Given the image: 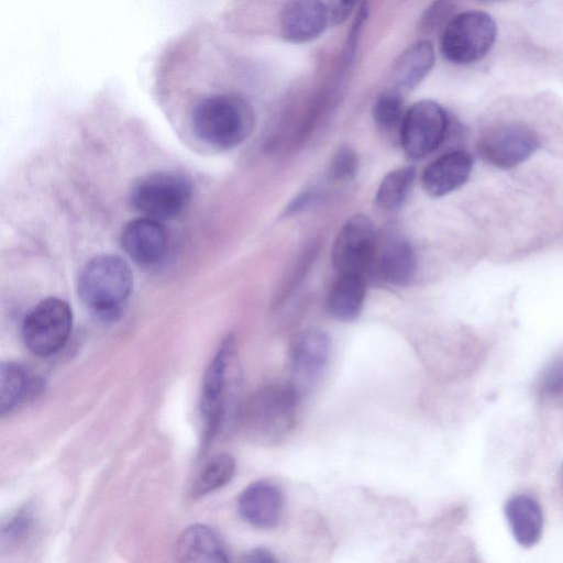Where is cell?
Here are the masks:
<instances>
[{"instance_id": "d6986e66", "label": "cell", "mask_w": 563, "mask_h": 563, "mask_svg": "<svg viewBox=\"0 0 563 563\" xmlns=\"http://www.w3.org/2000/svg\"><path fill=\"white\" fill-rule=\"evenodd\" d=\"M434 62L431 42L423 40L413 43L399 56L393 68V89L401 95L412 90L429 74Z\"/></svg>"}, {"instance_id": "d4e9b609", "label": "cell", "mask_w": 563, "mask_h": 563, "mask_svg": "<svg viewBox=\"0 0 563 563\" xmlns=\"http://www.w3.org/2000/svg\"><path fill=\"white\" fill-rule=\"evenodd\" d=\"M537 394L545 399L563 396V351L545 364L536 383Z\"/></svg>"}, {"instance_id": "6da1fadb", "label": "cell", "mask_w": 563, "mask_h": 563, "mask_svg": "<svg viewBox=\"0 0 563 563\" xmlns=\"http://www.w3.org/2000/svg\"><path fill=\"white\" fill-rule=\"evenodd\" d=\"M241 372L236 342L227 335L218 347L203 377L200 412L203 422L202 450L239 419L242 406Z\"/></svg>"}, {"instance_id": "277c9868", "label": "cell", "mask_w": 563, "mask_h": 563, "mask_svg": "<svg viewBox=\"0 0 563 563\" xmlns=\"http://www.w3.org/2000/svg\"><path fill=\"white\" fill-rule=\"evenodd\" d=\"M130 266L117 255H99L81 268L77 289L87 309L101 320H115L131 295Z\"/></svg>"}, {"instance_id": "f1b7e54d", "label": "cell", "mask_w": 563, "mask_h": 563, "mask_svg": "<svg viewBox=\"0 0 563 563\" xmlns=\"http://www.w3.org/2000/svg\"><path fill=\"white\" fill-rule=\"evenodd\" d=\"M242 561L253 563H272L276 562L273 553L264 548H255L246 552Z\"/></svg>"}, {"instance_id": "7402d4cb", "label": "cell", "mask_w": 563, "mask_h": 563, "mask_svg": "<svg viewBox=\"0 0 563 563\" xmlns=\"http://www.w3.org/2000/svg\"><path fill=\"white\" fill-rule=\"evenodd\" d=\"M235 460L229 453L212 456L197 476L191 496L199 498L225 486L234 476Z\"/></svg>"}, {"instance_id": "5bb4252c", "label": "cell", "mask_w": 563, "mask_h": 563, "mask_svg": "<svg viewBox=\"0 0 563 563\" xmlns=\"http://www.w3.org/2000/svg\"><path fill=\"white\" fill-rule=\"evenodd\" d=\"M121 244L134 262L141 265H152L164 257L168 238L161 220L142 217L130 221L124 227Z\"/></svg>"}, {"instance_id": "ffe728a7", "label": "cell", "mask_w": 563, "mask_h": 563, "mask_svg": "<svg viewBox=\"0 0 563 563\" xmlns=\"http://www.w3.org/2000/svg\"><path fill=\"white\" fill-rule=\"evenodd\" d=\"M365 299V277L360 274H338L328 298V312L339 321H352L362 311Z\"/></svg>"}, {"instance_id": "8fae6325", "label": "cell", "mask_w": 563, "mask_h": 563, "mask_svg": "<svg viewBox=\"0 0 563 563\" xmlns=\"http://www.w3.org/2000/svg\"><path fill=\"white\" fill-rule=\"evenodd\" d=\"M534 132L520 124H503L489 129L478 142L482 157L500 168H511L528 159L538 148Z\"/></svg>"}, {"instance_id": "4fadbf2b", "label": "cell", "mask_w": 563, "mask_h": 563, "mask_svg": "<svg viewBox=\"0 0 563 563\" xmlns=\"http://www.w3.org/2000/svg\"><path fill=\"white\" fill-rule=\"evenodd\" d=\"M330 20L322 0H287L280 11L282 36L291 43H306L318 37Z\"/></svg>"}, {"instance_id": "2e32d148", "label": "cell", "mask_w": 563, "mask_h": 563, "mask_svg": "<svg viewBox=\"0 0 563 563\" xmlns=\"http://www.w3.org/2000/svg\"><path fill=\"white\" fill-rule=\"evenodd\" d=\"M473 167L470 153L456 150L433 161L422 174V186L432 197H442L460 188Z\"/></svg>"}, {"instance_id": "44dd1931", "label": "cell", "mask_w": 563, "mask_h": 563, "mask_svg": "<svg viewBox=\"0 0 563 563\" xmlns=\"http://www.w3.org/2000/svg\"><path fill=\"white\" fill-rule=\"evenodd\" d=\"M42 388L40 378L14 362H2L0 366V412H11L25 399L35 396Z\"/></svg>"}, {"instance_id": "e0dca14e", "label": "cell", "mask_w": 563, "mask_h": 563, "mask_svg": "<svg viewBox=\"0 0 563 563\" xmlns=\"http://www.w3.org/2000/svg\"><path fill=\"white\" fill-rule=\"evenodd\" d=\"M504 512L516 542L522 548H532L541 539L544 526L543 510L530 494H515L507 499Z\"/></svg>"}, {"instance_id": "9c48e42d", "label": "cell", "mask_w": 563, "mask_h": 563, "mask_svg": "<svg viewBox=\"0 0 563 563\" xmlns=\"http://www.w3.org/2000/svg\"><path fill=\"white\" fill-rule=\"evenodd\" d=\"M377 235L371 220L354 214L341 228L334 242L332 262L338 274L369 273L375 254Z\"/></svg>"}, {"instance_id": "7c38bea8", "label": "cell", "mask_w": 563, "mask_h": 563, "mask_svg": "<svg viewBox=\"0 0 563 563\" xmlns=\"http://www.w3.org/2000/svg\"><path fill=\"white\" fill-rule=\"evenodd\" d=\"M415 269L416 258L412 246L402 235L389 233L383 239L377 236L368 274L384 283L400 286L412 278Z\"/></svg>"}, {"instance_id": "3957f363", "label": "cell", "mask_w": 563, "mask_h": 563, "mask_svg": "<svg viewBox=\"0 0 563 563\" xmlns=\"http://www.w3.org/2000/svg\"><path fill=\"white\" fill-rule=\"evenodd\" d=\"M301 399L289 382L257 389L242 406L239 420L243 431L256 443L278 444L296 428Z\"/></svg>"}, {"instance_id": "5b68a950", "label": "cell", "mask_w": 563, "mask_h": 563, "mask_svg": "<svg viewBox=\"0 0 563 563\" xmlns=\"http://www.w3.org/2000/svg\"><path fill=\"white\" fill-rule=\"evenodd\" d=\"M496 36L497 25L488 13L465 11L446 24L441 37V52L453 64H472L489 52Z\"/></svg>"}, {"instance_id": "7a4b0ae2", "label": "cell", "mask_w": 563, "mask_h": 563, "mask_svg": "<svg viewBox=\"0 0 563 563\" xmlns=\"http://www.w3.org/2000/svg\"><path fill=\"white\" fill-rule=\"evenodd\" d=\"M255 112L243 96L231 91H205L190 111L194 133L208 145L231 148L245 141L255 126Z\"/></svg>"}, {"instance_id": "ba28073f", "label": "cell", "mask_w": 563, "mask_h": 563, "mask_svg": "<svg viewBox=\"0 0 563 563\" xmlns=\"http://www.w3.org/2000/svg\"><path fill=\"white\" fill-rule=\"evenodd\" d=\"M448 114L434 101L421 100L405 113L399 139L410 158L432 153L443 141L448 129Z\"/></svg>"}, {"instance_id": "30bf717a", "label": "cell", "mask_w": 563, "mask_h": 563, "mask_svg": "<svg viewBox=\"0 0 563 563\" xmlns=\"http://www.w3.org/2000/svg\"><path fill=\"white\" fill-rule=\"evenodd\" d=\"M331 353L329 335L320 329H307L296 339L290 360V385L303 397L321 378Z\"/></svg>"}, {"instance_id": "4dcf8cb0", "label": "cell", "mask_w": 563, "mask_h": 563, "mask_svg": "<svg viewBox=\"0 0 563 563\" xmlns=\"http://www.w3.org/2000/svg\"><path fill=\"white\" fill-rule=\"evenodd\" d=\"M562 475H563V464H562Z\"/></svg>"}, {"instance_id": "83f0119b", "label": "cell", "mask_w": 563, "mask_h": 563, "mask_svg": "<svg viewBox=\"0 0 563 563\" xmlns=\"http://www.w3.org/2000/svg\"><path fill=\"white\" fill-rule=\"evenodd\" d=\"M358 0H332L329 8L330 20L334 23L344 21L352 10L355 8Z\"/></svg>"}, {"instance_id": "9a60e30c", "label": "cell", "mask_w": 563, "mask_h": 563, "mask_svg": "<svg viewBox=\"0 0 563 563\" xmlns=\"http://www.w3.org/2000/svg\"><path fill=\"white\" fill-rule=\"evenodd\" d=\"M238 510L243 520L256 528H274L284 511L283 492L269 482L253 483L241 493Z\"/></svg>"}, {"instance_id": "603a6c76", "label": "cell", "mask_w": 563, "mask_h": 563, "mask_svg": "<svg viewBox=\"0 0 563 563\" xmlns=\"http://www.w3.org/2000/svg\"><path fill=\"white\" fill-rule=\"evenodd\" d=\"M416 170L411 166L397 168L388 173L382 180L375 203L383 211H393L400 207L415 179Z\"/></svg>"}, {"instance_id": "ac0fdd59", "label": "cell", "mask_w": 563, "mask_h": 563, "mask_svg": "<svg viewBox=\"0 0 563 563\" xmlns=\"http://www.w3.org/2000/svg\"><path fill=\"white\" fill-rule=\"evenodd\" d=\"M180 562H228L227 549L219 534L210 527L196 523L187 527L177 541Z\"/></svg>"}, {"instance_id": "4316f807", "label": "cell", "mask_w": 563, "mask_h": 563, "mask_svg": "<svg viewBox=\"0 0 563 563\" xmlns=\"http://www.w3.org/2000/svg\"><path fill=\"white\" fill-rule=\"evenodd\" d=\"M357 165L355 152L350 147H342L331 162L330 176L338 181L351 179L356 174Z\"/></svg>"}, {"instance_id": "8992f818", "label": "cell", "mask_w": 563, "mask_h": 563, "mask_svg": "<svg viewBox=\"0 0 563 563\" xmlns=\"http://www.w3.org/2000/svg\"><path fill=\"white\" fill-rule=\"evenodd\" d=\"M191 194V184L183 175L153 173L133 185L130 201L145 217L165 220L179 214L190 201Z\"/></svg>"}, {"instance_id": "484cf974", "label": "cell", "mask_w": 563, "mask_h": 563, "mask_svg": "<svg viewBox=\"0 0 563 563\" xmlns=\"http://www.w3.org/2000/svg\"><path fill=\"white\" fill-rule=\"evenodd\" d=\"M32 514L23 509L14 515L3 527L1 531L2 543L15 544L22 541L31 530Z\"/></svg>"}, {"instance_id": "cb8c5ba5", "label": "cell", "mask_w": 563, "mask_h": 563, "mask_svg": "<svg viewBox=\"0 0 563 563\" xmlns=\"http://www.w3.org/2000/svg\"><path fill=\"white\" fill-rule=\"evenodd\" d=\"M402 95L391 89L382 92L374 102L373 118L383 133L394 134L398 132L404 120Z\"/></svg>"}, {"instance_id": "52a82bcc", "label": "cell", "mask_w": 563, "mask_h": 563, "mask_svg": "<svg viewBox=\"0 0 563 563\" xmlns=\"http://www.w3.org/2000/svg\"><path fill=\"white\" fill-rule=\"evenodd\" d=\"M71 327L73 312L69 305L63 299L49 297L40 301L26 314L22 324V339L32 353L48 356L63 349Z\"/></svg>"}, {"instance_id": "f546056e", "label": "cell", "mask_w": 563, "mask_h": 563, "mask_svg": "<svg viewBox=\"0 0 563 563\" xmlns=\"http://www.w3.org/2000/svg\"><path fill=\"white\" fill-rule=\"evenodd\" d=\"M316 199V192L308 190L299 195L287 208V213H296L307 206H309Z\"/></svg>"}]
</instances>
